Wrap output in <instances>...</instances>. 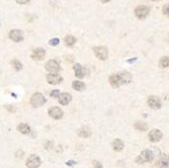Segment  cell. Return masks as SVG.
I'll use <instances>...</instances> for the list:
<instances>
[{
  "label": "cell",
  "mask_w": 169,
  "mask_h": 168,
  "mask_svg": "<svg viewBox=\"0 0 169 168\" xmlns=\"http://www.w3.org/2000/svg\"><path fill=\"white\" fill-rule=\"evenodd\" d=\"M161 139H162V133H161L160 130L154 129V130H152V131H150V133H149V140L151 141L152 143L159 142Z\"/></svg>",
  "instance_id": "obj_9"
},
{
  "label": "cell",
  "mask_w": 169,
  "mask_h": 168,
  "mask_svg": "<svg viewBox=\"0 0 169 168\" xmlns=\"http://www.w3.org/2000/svg\"><path fill=\"white\" fill-rule=\"evenodd\" d=\"M49 114L50 117H53L55 120H60L63 117V110L60 108H57V106H54V108L49 109Z\"/></svg>",
  "instance_id": "obj_10"
},
{
  "label": "cell",
  "mask_w": 169,
  "mask_h": 168,
  "mask_svg": "<svg viewBox=\"0 0 169 168\" xmlns=\"http://www.w3.org/2000/svg\"><path fill=\"white\" fill-rule=\"evenodd\" d=\"M153 158H154V153H153L151 150L146 149V150L142 151L141 154L136 158V162L139 163V164H143L146 162H151Z\"/></svg>",
  "instance_id": "obj_1"
},
{
  "label": "cell",
  "mask_w": 169,
  "mask_h": 168,
  "mask_svg": "<svg viewBox=\"0 0 169 168\" xmlns=\"http://www.w3.org/2000/svg\"><path fill=\"white\" fill-rule=\"evenodd\" d=\"M46 70L50 73H58L60 70V65L56 60H50L46 63Z\"/></svg>",
  "instance_id": "obj_5"
},
{
  "label": "cell",
  "mask_w": 169,
  "mask_h": 168,
  "mask_svg": "<svg viewBox=\"0 0 169 168\" xmlns=\"http://www.w3.org/2000/svg\"><path fill=\"white\" fill-rule=\"evenodd\" d=\"M124 147H125V144H124V142H122L121 139H116V140L113 141V148L114 151L120 152V151L122 150V149H124Z\"/></svg>",
  "instance_id": "obj_15"
},
{
  "label": "cell",
  "mask_w": 169,
  "mask_h": 168,
  "mask_svg": "<svg viewBox=\"0 0 169 168\" xmlns=\"http://www.w3.org/2000/svg\"><path fill=\"white\" fill-rule=\"evenodd\" d=\"M149 7L146 5H141L135 9V15L138 18H145L149 14Z\"/></svg>",
  "instance_id": "obj_8"
},
{
  "label": "cell",
  "mask_w": 169,
  "mask_h": 168,
  "mask_svg": "<svg viewBox=\"0 0 169 168\" xmlns=\"http://www.w3.org/2000/svg\"><path fill=\"white\" fill-rule=\"evenodd\" d=\"M11 65L13 66V68L16 71H20L21 68H22V65H21V63L18 60H16V59H14V60H12L11 61Z\"/></svg>",
  "instance_id": "obj_25"
},
{
  "label": "cell",
  "mask_w": 169,
  "mask_h": 168,
  "mask_svg": "<svg viewBox=\"0 0 169 168\" xmlns=\"http://www.w3.org/2000/svg\"><path fill=\"white\" fill-rule=\"evenodd\" d=\"M47 80L50 84H59L63 81L62 76H60L58 73H50L47 75Z\"/></svg>",
  "instance_id": "obj_11"
},
{
  "label": "cell",
  "mask_w": 169,
  "mask_h": 168,
  "mask_svg": "<svg viewBox=\"0 0 169 168\" xmlns=\"http://www.w3.org/2000/svg\"><path fill=\"white\" fill-rule=\"evenodd\" d=\"M163 13L166 15V16H168V15H169V12H168V4L163 6Z\"/></svg>",
  "instance_id": "obj_29"
},
{
  "label": "cell",
  "mask_w": 169,
  "mask_h": 168,
  "mask_svg": "<svg viewBox=\"0 0 169 168\" xmlns=\"http://www.w3.org/2000/svg\"><path fill=\"white\" fill-rule=\"evenodd\" d=\"M101 2H103V3H106V2H109L110 0H100Z\"/></svg>",
  "instance_id": "obj_32"
},
{
  "label": "cell",
  "mask_w": 169,
  "mask_h": 168,
  "mask_svg": "<svg viewBox=\"0 0 169 168\" xmlns=\"http://www.w3.org/2000/svg\"><path fill=\"white\" fill-rule=\"evenodd\" d=\"M64 42H65V45L68 46V47H72V46L75 45L76 39L73 36H67V37H65Z\"/></svg>",
  "instance_id": "obj_21"
},
{
  "label": "cell",
  "mask_w": 169,
  "mask_h": 168,
  "mask_svg": "<svg viewBox=\"0 0 169 168\" xmlns=\"http://www.w3.org/2000/svg\"><path fill=\"white\" fill-rule=\"evenodd\" d=\"M9 38L15 43H20V42L24 41V33L20 29H12L9 33Z\"/></svg>",
  "instance_id": "obj_6"
},
{
  "label": "cell",
  "mask_w": 169,
  "mask_h": 168,
  "mask_svg": "<svg viewBox=\"0 0 169 168\" xmlns=\"http://www.w3.org/2000/svg\"><path fill=\"white\" fill-rule=\"evenodd\" d=\"M46 104V98L42 93H34L30 97V104L34 108H40Z\"/></svg>",
  "instance_id": "obj_2"
},
{
  "label": "cell",
  "mask_w": 169,
  "mask_h": 168,
  "mask_svg": "<svg viewBox=\"0 0 169 168\" xmlns=\"http://www.w3.org/2000/svg\"><path fill=\"white\" fill-rule=\"evenodd\" d=\"M93 165H94V168H102V164L100 162L96 161V160L93 161Z\"/></svg>",
  "instance_id": "obj_28"
},
{
  "label": "cell",
  "mask_w": 169,
  "mask_h": 168,
  "mask_svg": "<svg viewBox=\"0 0 169 168\" xmlns=\"http://www.w3.org/2000/svg\"><path fill=\"white\" fill-rule=\"evenodd\" d=\"M15 1H16L18 4H26V3L29 2L30 0H15Z\"/></svg>",
  "instance_id": "obj_30"
},
{
  "label": "cell",
  "mask_w": 169,
  "mask_h": 168,
  "mask_svg": "<svg viewBox=\"0 0 169 168\" xmlns=\"http://www.w3.org/2000/svg\"><path fill=\"white\" fill-rule=\"evenodd\" d=\"M79 136L82 137V138H88V137L91 136V131L88 127H84L79 130Z\"/></svg>",
  "instance_id": "obj_19"
},
{
  "label": "cell",
  "mask_w": 169,
  "mask_h": 168,
  "mask_svg": "<svg viewBox=\"0 0 169 168\" xmlns=\"http://www.w3.org/2000/svg\"><path fill=\"white\" fill-rule=\"evenodd\" d=\"M148 105L153 109H159L161 108V106H162V104H161V100L159 99V97L152 95V96H149L148 98Z\"/></svg>",
  "instance_id": "obj_7"
},
{
  "label": "cell",
  "mask_w": 169,
  "mask_h": 168,
  "mask_svg": "<svg viewBox=\"0 0 169 168\" xmlns=\"http://www.w3.org/2000/svg\"><path fill=\"white\" fill-rule=\"evenodd\" d=\"M158 166L160 168H167L168 167V157L166 154H162L158 161Z\"/></svg>",
  "instance_id": "obj_18"
},
{
  "label": "cell",
  "mask_w": 169,
  "mask_h": 168,
  "mask_svg": "<svg viewBox=\"0 0 169 168\" xmlns=\"http://www.w3.org/2000/svg\"><path fill=\"white\" fill-rule=\"evenodd\" d=\"M72 87L77 91H82L85 88V85H84V83L81 81H74L72 83Z\"/></svg>",
  "instance_id": "obj_22"
},
{
  "label": "cell",
  "mask_w": 169,
  "mask_h": 168,
  "mask_svg": "<svg viewBox=\"0 0 169 168\" xmlns=\"http://www.w3.org/2000/svg\"><path fill=\"white\" fill-rule=\"evenodd\" d=\"M152 1H156L157 2V1H160V0H152Z\"/></svg>",
  "instance_id": "obj_33"
},
{
  "label": "cell",
  "mask_w": 169,
  "mask_h": 168,
  "mask_svg": "<svg viewBox=\"0 0 169 168\" xmlns=\"http://www.w3.org/2000/svg\"><path fill=\"white\" fill-rule=\"evenodd\" d=\"M60 95V91L58 89H55V90H52L51 92V96L52 97H55V98H58Z\"/></svg>",
  "instance_id": "obj_26"
},
{
  "label": "cell",
  "mask_w": 169,
  "mask_h": 168,
  "mask_svg": "<svg viewBox=\"0 0 169 168\" xmlns=\"http://www.w3.org/2000/svg\"><path fill=\"white\" fill-rule=\"evenodd\" d=\"M93 52H94L95 56L97 57V59H99V60H105L107 57H109V51H107V49L105 47H101V46H99V47H94Z\"/></svg>",
  "instance_id": "obj_3"
},
{
  "label": "cell",
  "mask_w": 169,
  "mask_h": 168,
  "mask_svg": "<svg viewBox=\"0 0 169 168\" xmlns=\"http://www.w3.org/2000/svg\"><path fill=\"white\" fill-rule=\"evenodd\" d=\"M46 56V51L42 48H38L36 50H33L32 53V58L34 61H41L45 58Z\"/></svg>",
  "instance_id": "obj_12"
},
{
  "label": "cell",
  "mask_w": 169,
  "mask_h": 168,
  "mask_svg": "<svg viewBox=\"0 0 169 168\" xmlns=\"http://www.w3.org/2000/svg\"><path fill=\"white\" fill-rule=\"evenodd\" d=\"M59 102L62 105H67L68 104H70L71 99H72V95L70 93H62L59 95Z\"/></svg>",
  "instance_id": "obj_14"
},
{
  "label": "cell",
  "mask_w": 169,
  "mask_h": 168,
  "mask_svg": "<svg viewBox=\"0 0 169 168\" xmlns=\"http://www.w3.org/2000/svg\"><path fill=\"white\" fill-rule=\"evenodd\" d=\"M74 71H75V75L76 77L78 78H83L85 76V72H84V69L82 68V66L80 64H76L74 66Z\"/></svg>",
  "instance_id": "obj_16"
},
{
  "label": "cell",
  "mask_w": 169,
  "mask_h": 168,
  "mask_svg": "<svg viewBox=\"0 0 169 168\" xmlns=\"http://www.w3.org/2000/svg\"><path fill=\"white\" fill-rule=\"evenodd\" d=\"M109 83L113 87H118L122 85V80L120 74H113L109 77Z\"/></svg>",
  "instance_id": "obj_13"
},
{
  "label": "cell",
  "mask_w": 169,
  "mask_h": 168,
  "mask_svg": "<svg viewBox=\"0 0 169 168\" xmlns=\"http://www.w3.org/2000/svg\"><path fill=\"white\" fill-rule=\"evenodd\" d=\"M41 165V159L39 156L37 155H30L28 161H26V166H28L29 168H39Z\"/></svg>",
  "instance_id": "obj_4"
},
{
  "label": "cell",
  "mask_w": 169,
  "mask_h": 168,
  "mask_svg": "<svg viewBox=\"0 0 169 168\" xmlns=\"http://www.w3.org/2000/svg\"><path fill=\"white\" fill-rule=\"evenodd\" d=\"M120 77L122 80V84H127L130 83L132 81V75H131L129 72H122V73H120Z\"/></svg>",
  "instance_id": "obj_17"
},
{
  "label": "cell",
  "mask_w": 169,
  "mask_h": 168,
  "mask_svg": "<svg viewBox=\"0 0 169 168\" xmlns=\"http://www.w3.org/2000/svg\"><path fill=\"white\" fill-rule=\"evenodd\" d=\"M17 130L20 131L21 134H24V135H28V134L30 133V128L29 126H28L26 124H20L17 127Z\"/></svg>",
  "instance_id": "obj_20"
},
{
  "label": "cell",
  "mask_w": 169,
  "mask_h": 168,
  "mask_svg": "<svg viewBox=\"0 0 169 168\" xmlns=\"http://www.w3.org/2000/svg\"><path fill=\"white\" fill-rule=\"evenodd\" d=\"M135 128L136 130H138V131H147L148 130V125L146 123H140V122H138V123L135 124Z\"/></svg>",
  "instance_id": "obj_23"
},
{
  "label": "cell",
  "mask_w": 169,
  "mask_h": 168,
  "mask_svg": "<svg viewBox=\"0 0 169 168\" xmlns=\"http://www.w3.org/2000/svg\"><path fill=\"white\" fill-rule=\"evenodd\" d=\"M168 64H169V60H168V57L167 56L162 57V58L160 59L159 65H160L161 68H167L168 67Z\"/></svg>",
  "instance_id": "obj_24"
},
{
  "label": "cell",
  "mask_w": 169,
  "mask_h": 168,
  "mask_svg": "<svg viewBox=\"0 0 169 168\" xmlns=\"http://www.w3.org/2000/svg\"><path fill=\"white\" fill-rule=\"evenodd\" d=\"M59 42H60L59 39H52V40H50L49 45L50 46H57V45L59 44Z\"/></svg>",
  "instance_id": "obj_27"
},
{
  "label": "cell",
  "mask_w": 169,
  "mask_h": 168,
  "mask_svg": "<svg viewBox=\"0 0 169 168\" xmlns=\"http://www.w3.org/2000/svg\"><path fill=\"white\" fill-rule=\"evenodd\" d=\"M66 164H67V165H69V166H72V165H75L76 162L75 161H67Z\"/></svg>",
  "instance_id": "obj_31"
}]
</instances>
